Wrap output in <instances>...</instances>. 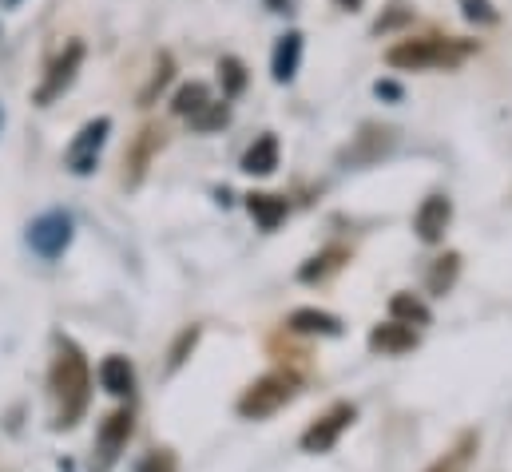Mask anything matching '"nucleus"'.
Returning <instances> with one entry per match:
<instances>
[{"label":"nucleus","instance_id":"nucleus-1","mask_svg":"<svg viewBox=\"0 0 512 472\" xmlns=\"http://www.w3.org/2000/svg\"><path fill=\"white\" fill-rule=\"evenodd\" d=\"M52 397H56V429H72L92 401V369L84 350L72 338H56V357L48 373Z\"/></svg>","mask_w":512,"mask_h":472},{"label":"nucleus","instance_id":"nucleus-2","mask_svg":"<svg viewBox=\"0 0 512 472\" xmlns=\"http://www.w3.org/2000/svg\"><path fill=\"white\" fill-rule=\"evenodd\" d=\"M477 44L473 40H441V36H413L401 40L385 52L389 68H405V72H425V68H457L465 56H473Z\"/></svg>","mask_w":512,"mask_h":472},{"label":"nucleus","instance_id":"nucleus-3","mask_svg":"<svg viewBox=\"0 0 512 472\" xmlns=\"http://www.w3.org/2000/svg\"><path fill=\"white\" fill-rule=\"evenodd\" d=\"M294 389H298V377L294 373H266V377H258L255 385H247V393L239 397V413L247 417V421H262V417H270V413H278L290 397H294Z\"/></svg>","mask_w":512,"mask_h":472},{"label":"nucleus","instance_id":"nucleus-4","mask_svg":"<svg viewBox=\"0 0 512 472\" xmlns=\"http://www.w3.org/2000/svg\"><path fill=\"white\" fill-rule=\"evenodd\" d=\"M108 135H112V119L108 116L88 119V123L72 135V143H68V151H64V167H68L72 175H92L96 163H100V151H104Z\"/></svg>","mask_w":512,"mask_h":472},{"label":"nucleus","instance_id":"nucleus-5","mask_svg":"<svg viewBox=\"0 0 512 472\" xmlns=\"http://www.w3.org/2000/svg\"><path fill=\"white\" fill-rule=\"evenodd\" d=\"M72 215L68 211H44L40 219L28 223V246L40 254V258H60L68 246H72Z\"/></svg>","mask_w":512,"mask_h":472},{"label":"nucleus","instance_id":"nucleus-6","mask_svg":"<svg viewBox=\"0 0 512 472\" xmlns=\"http://www.w3.org/2000/svg\"><path fill=\"white\" fill-rule=\"evenodd\" d=\"M80 64H84V44L80 40H68L64 44V52L52 60V68H48V76H44V84L36 88V104L40 108H48L52 100H60L68 88H72V80H76V72H80Z\"/></svg>","mask_w":512,"mask_h":472},{"label":"nucleus","instance_id":"nucleus-7","mask_svg":"<svg viewBox=\"0 0 512 472\" xmlns=\"http://www.w3.org/2000/svg\"><path fill=\"white\" fill-rule=\"evenodd\" d=\"M354 417H358V409L350 405V401H338V405H330L306 433H302V449L306 453H330L334 445H338V437L354 425Z\"/></svg>","mask_w":512,"mask_h":472},{"label":"nucleus","instance_id":"nucleus-8","mask_svg":"<svg viewBox=\"0 0 512 472\" xmlns=\"http://www.w3.org/2000/svg\"><path fill=\"white\" fill-rule=\"evenodd\" d=\"M163 127L159 123H143L139 127V135L131 139V147H128V155H124V183L128 187H135L139 179H143V171L151 167V159H155V151L163 147Z\"/></svg>","mask_w":512,"mask_h":472},{"label":"nucleus","instance_id":"nucleus-9","mask_svg":"<svg viewBox=\"0 0 512 472\" xmlns=\"http://www.w3.org/2000/svg\"><path fill=\"white\" fill-rule=\"evenodd\" d=\"M449 219H453V203H449L445 195H429V199L417 207V219H413L417 238H421V242H441L445 231H449Z\"/></svg>","mask_w":512,"mask_h":472},{"label":"nucleus","instance_id":"nucleus-10","mask_svg":"<svg viewBox=\"0 0 512 472\" xmlns=\"http://www.w3.org/2000/svg\"><path fill=\"white\" fill-rule=\"evenodd\" d=\"M131 437V413L128 409H116V413H108V421L100 425V465H112L116 457H120V449L128 445Z\"/></svg>","mask_w":512,"mask_h":472},{"label":"nucleus","instance_id":"nucleus-11","mask_svg":"<svg viewBox=\"0 0 512 472\" xmlns=\"http://www.w3.org/2000/svg\"><path fill=\"white\" fill-rule=\"evenodd\" d=\"M413 346H417V330L413 326H401V322L374 326V334H370V350H378V354H405Z\"/></svg>","mask_w":512,"mask_h":472},{"label":"nucleus","instance_id":"nucleus-12","mask_svg":"<svg viewBox=\"0 0 512 472\" xmlns=\"http://www.w3.org/2000/svg\"><path fill=\"white\" fill-rule=\"evenodd\" d=\"M298 64H302V32H286V36L278 40V48H274L270 72H274L278 84H290L294 72H298Z\"/></svg>","mask_w":512,"mask_h":472},{"label":"nucleus","instance_id":"nucleus-13","mask_svg":"<svg viewBox=\"0 0 512 472\" xmlns=\"http://www.w3.org/2000/svg\"><path fill=\"white\" fill-rule=\"evenodd\" d=\"M100 385H104L112 397H131V389H135V369H131L128 357H120V354L104 357V365H100Z\"/></svg>","mask_w":512,"mask_h":472},{"label":"nucleus","instance_id":"nucleus-14","mask_svg":"<svg viewBox=\"0 0 512 472\" xmlns=\"http://www.w3.org/2000/svg\"><path fill=\"white\" fill-rule=\"evenodd\" d=\"M346 258H350V250H346V246H330V250L314 254V258L298 270V278H302V282H310V286H314V282H326L330 274H338V270L346 266Z\"/></svg>","mask_w":512,"mask_h":472},{"label":"nucleus","instance_id":"nucleus-15","mask_svg":"<svg viewBox=\"0 0 512 472\" xmlns=\"http://www.w3.org/2000/svg\"><path fill=\"white\" fill-rule=\"evenodd\" d=\"M290 330L294 334H322V338H338L342 334V322L326 310H294L290 314Z\"/></svg>","mask_w":512,"mask_h":472},{"label":"nucleus","instance_id":"nucleus-16","mask_svg":"<svg viewBox=\"0 0 512 472\" xmlns=\"http://www.w3.org/2000/svg\"><path fill=\"white\" fill-rule=\"evenodd\" d=\"M274 167H278V139H274V135H262V139H255V143L247 147L243 171H247V175H270Z\"/></svg>","mask_w":512,"mask_h":472},{"label":"nucleus","instance_id":"nucleus-17","mask_svg":"<svg viewBox=\"0 0 512 472\" xmlns=\"http://www.w3.org/2000/svg\"><path fill=\"white\" fill-rule=\"evenodd\" d=\"M211 104V92H207V84H199V80H191V84H183L179 92H175V100H171V112L175 116H187L195 119L203 108Z\"/></svg>","mask_w":512,"mask_h":472},{"label":"nucleus","instance_id":"nucleus-18","mask_svg":"<svg viewBox=\"0 0 512 472\" xmlns=\"http://www.w3.org/2000/svg\"><path fill=\"white\" fill-rule=\"evenodd\" d=\"M247 207H251V215H255L262 231H274L286 219V199H278V195H251Z\"/></svg>","mask_w":512,"mask_h":472},{"label":"nucleus","instance_id":"nucleus-19","mask_svg":"<svg viewBox=\"0 0 512 472\" xmlns=\"http://www.w3.org/2000/svg\"><path fill=\"white\" fill-rule=\"evenodd\" d=\"M389 310H393V322H401V326H425V322H429L425 302L413 298V294H393Z\"/></svg>","mask_w":512,"mask_h":472},{"label":"nucleus","instance_id":"nucleus-20","mask_svg":"<svg viewBox=\"0 0 512 472\" xmlns=\"http://www.w3.org/2000/svg\"><path fill=\"white\" fill-rule=\"evenodd\" d=\"M457 270H461V258H457V254L437 258L433 270H429V290H433V294H449V286L457 282Z\"/></svg>","mask_w":512,"mask_h":472},{"label":"nucleus","instance_id":"nucleus-21","mask_svg":"<svg viewBox=\"0 0 512 472\" xmlns=\"http://www.w3.org/2000/svg\"><path fill=\"white\" fill-rule=\"evenodd\" d=\"M473 445H477V437H473V433H465L457 449H449L441 461H433V465H429L425 472H465V465H469V453H473Z\"/></svg>","mask_w":512,"mask_h":472},{"label":"nucleus","instance_id":"nucleus-22","mask_svg":"<svg viewBox=\"0 0 512 472\" xmlns=\"http://www.w3.org/2000/svg\"><path fill=\"white\" fill-rule=\"evenodd\" d=\"M219 84H223V96H227V100L239 96V92L247 88V68H243L235 56H227V60L219 64Z\"/></svg>","mask_w":512,"mask_h":472},{"label":"nucleus","instance_id":"nucleus-23","mask_svg":"<svg viewBox=\"0 0 512 472\" xmlns=\"http://www.w3.org/2000/svg\"><path fill=\"white\" fill-rule=\"evenodd\" d=\"M171 72H175V64H171V56H159V64H155V76H151V84L139 92V104L143 108H151V100H155V92H163L167 84H171Z\"/></svg>","mask_w":512,"mask_h":472},{"label":"nucleus","instance_id":"nucleus-24","mask_svg":"<svg viewBox=\"0 0 512 472\" xmlns=\"http://www.w3.org/2000/svg\"><path fill=\"white\" fill-rule=\"evenodd\" d=\"M227 116H231V112H227V104H207L199 116L191 119V127H195V131H215V127H223V123H227Z\"/></svg>","mask_w":512,"mask_h":472},{"label":"nucleus","instance_id":"nucleus-25","mask_svg":"<svg viewBox=\"0 0 512 472\" xmlns=\"http://www.w3.org/2000/svg\"><path fill=\"white\" fill-rule=\"evenodd\" d=\"M139 472H175V457H171L167 449H159V453H151V457L139 465Z\"/></svg>","mask_w":512,"mask_h":472},{"label":"nucleus","instance_id":"nucleus-26","mask_svg":"<svg viewBox=\"0 0 512 472\" xmlns=\"http://www.w3.org/2000/svg\"><path fill=\"white\" fill-rule=\"evenodd\" d=\"M461 4H465V16H469V20H489V24L497 20V12H493L489 0H461Z\"/></svg>","mask_w":512,"mask_h":472},{"label":"nucleus","instance_id":"nucleus-27","mask_svg":"<svg viewBox=\"0 0 512 472\" xmlns=\"http://www.w3.org/2000/svg\"><path fill=\"white\" fill-rule=\"evenodd\" d=\"M378 96H389V100H397V96H401V88H397V84H378Z\"/></svg>","mask_w":512,"mask_h":472},{"label":"nucleus","instance_id":"nucleus-28","mask_svg":"<svg viewBox=\"0 0 512 472\" xmlns=\"http://www.w3.org/2000/svg\"><path fill=\"white\" fill-rule=\"evenodd\" d=\"M266 4H270L274 12H290V4H294V0H266Z\"/></svg>","mask_w":512,"mask_h":472},{"label":"nucleus","instance_id":"nucleus-29","mask_svg":"<svg viewBox=\"0 0 512 472\" xmlns=\"http://www.w3.org/2000/svg\"><path fill=\"white\" fill-rule=\"evenodd\" d=\"M338 8H346V12H358V8H362V0H338Z\"/></svg>","mask_w":512,"mask_h":472},{"label":"nucleus","instance_id":"nucleus-30","mask_svg":"<svg viewBox=\"0 0 512 472\" xmlns=\"http://www.w3.org/2000/svg\"><path fill=\"white\" fill-rule=\"evenodd\" d=\"M16 4H20V0H4V8H16Z\"/></svg>","mask_w":512,"mask_h":472},{"label":"nucleus","instance_id":"nucleus-31","mask_svg":"<svg viewBox=\"0 0 512 472\" xmlns=\"http://www.w3.org/2000/svg\"><path fill=\"white\" fill-rule=\"evenodd\" d=\"M0 127H4V112H0Z\"/></svg>","mask_w":512,"mask_h":472}]
</instances>
